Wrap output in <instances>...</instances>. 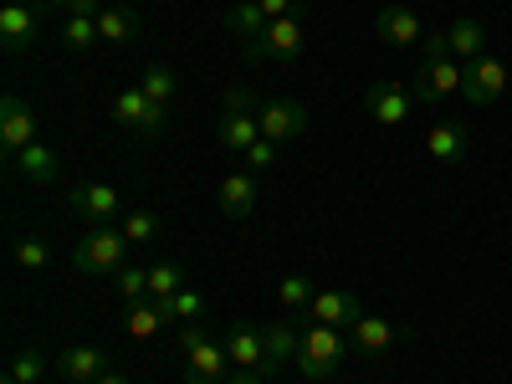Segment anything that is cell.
Returning a JSON list of instances; mask_svg holds the SVG:
<instances>
[{"mask_svg":"<svg viewBox=\"0 0 512 384\" xmlns=\"http://www.w3.org/2000/svg\"><path fill=\"white\" fill-rule=\"evenodd\" d=\"M180 354H185V364H180V374H185V384H226L231 374V354H226V344H216L210 338V328L205 323H180Z\"/></svg>","mask_w":512,"mask_h":384,"instance_id":"cell-1","label":"cell"},{"mask_svg":"<svg viewBox=\"0 0 512 384\" xmlns=\"http://www.w3.org/2000/svg\"><path fill=\"white\" fill-rule=\"evenodd\" d=\"M349 338L344 328H328V323H308L303 328V344H297V369H303L308 379H328L338 374V364L349 359Z\"/></svg>","mask_w":512,"mask_h":384,"instance_id":"cell-2","label":"cell"},{"mask_svg":"<svg viewBox=\"0 0 512 384\" xmlns=\"http://www.w3.org/2000/svg\"><path fill=\"white\" fill-rule=\"evenodd\" d=\"M123 251H128V236L123 226H93L88 236H77L72 246V267L88 272V277H113L123 267Z\"/></svg>","mask_w":512,"mask_h":384,"instance_id":"cell-3","label":"cell"},{"mask_svg":"<svg viewBox=\"0 0 512 384\" xmlns=\"http://www.w3.org/2000/svg\"><path fill=\"white\" fill-rule=\"evenodd\" d=\"M303 41H308V26H303V11L297 16H282L262 31V41L256 47H246L241 57L246 62H277V67H292L297 57H303Z\"/></svg>","mask_w":512,"mask_h":384,"instance_id":"cell-4","label":"cell"},{"mask_svg":"<svg viewBox=\"0 0 512 384\" xmlns=\"http://www.w3.org/2000/svg\"><path fill=\"white\" fill-rule=\"evenodd\" d=\"M502 88H507V67L492 52L461 62V98H466V108H492L502 98Z\"/></svg>","mask_w":512,"mask_h":384,"instance_id":"cell-5","label":"cell"},{"mask_svg":"<svg viewBox=\"0 0 512 384\" xmlns=\"http://www.w3.org/2000/svg\"><path fill=\"white\" fill-rule=\"evenodd\" d=\"M410 93H415L420 108H441L446 98L461 93V62H456V57L420 62V67H415V82H410Z\"/></svg>","mask_w":512,"mask_h":384,"instance_id":"cell-6","label":"cell"},{"mask_svg":"<svg viewBox=\"0 0 512 384\" xmlns=\"http://www.w3.org/2000/svg\"><path fill=\"white\" fill-rule=\"evenodd\" d=\"M113 123L128 128V134H139V139H159L164 134V108L144 98V88H123L113 93Z\"/></svg>","mask_w":512,"mask_h":384,"instance_id":"cell-7","label":"cell"},{"mask_svg":"<svg viewBox=\"0 0 512 384\" xmlns=\"http://www.w3.org/2000/svg\"><path fill=\"white\" fill-rule=\"evenodd\" d=\"M256 123H262V139L292 144V139L308 134V108L297 98H267L262 108H256Z\"/></svg>","mask_w":512,"mask_h":384,"instance_id":"cell-8","label":"cell"},{"mask_svg":"<svg viewBox=\"0 0 512 384\" xmlns=\"http://www.w3.org/2000/svg\"><path fill=\"white\" fill-rule=\"evenodd\" d=\"M364 113L374 123H384V128H400L415 113V93L400 88V82H390V77H379V82H369V88H364Z\"/></svg>","mask_w":512,"mask_h":384,"instance_id":"cell-9","label":"cell"},{"mask_svg":"<svg viewBox=\"0 0 512 384\" xmlns=\"http://www.w3.org/2000/svg\"><path fill=\"white\" fill-rule=\"evenodd\" d=\"M67 210L82 216L88 226H113V216L123 210V195L113 185H72L67 190Z\"/></svg>","mask_w":512,"mask_h":384,"instance_id":"cell-10","label":"cell"},{"mask_svg":"<svg viewBox=\"0 0 512 384\" xmlns=\"http://www.w3.org/2000/svg\"><path fill=\"white\" fill-rule=\"evenodd\" d=\"M256 200H262V180H256V169H231V175L216 185V205L226 221H246Z\"/></svg>","mask_w":512,"mask_h":384,"instance_id":"cell-11","label":"cell"},{"mask_svg":"<svg viewBox=\"0 0 512 384\" xmlns=\"http://www.w3.org/2000/svg\"><path fill=\"white\" fill-rule=\"evenodd\" d=\"M0 144H6V154H21V149L36 144V113L16 93L0 98Z\"/></svg>","mask_w":512,"mask_h":384,"instance_id":"cell-12","label":"cell"},{"mask_svg":"<svg viewBox=\"0 0 512 384\" xmlns=\"http://www.w3.org/2000/svg\"><path fill=\"white\" fill-rule=\"evenodd\" d=\"M41 36V11L36 6H0V47H6L11 57L31 52Z\"/></svg>","mask_w":512,"mask_h":384,"instance_id":"cell-13","label":"cell"},{"mask_svg":"<svg viewBox=\"0 0 512 384\" xmlns=\"http://www.w3.org/2000/svg\"><path fill=\"white\" fill-rule=\"evenodd\" d=\"M374 31H379L384 47H420V41H425V21L410 6H379Z\"/></svg>","mask_w":512,"mask_h":384,"instance_id":"cell-14","label":"cell"},{"mask_svg":"<svg viewBox=\"0 0 512 384\" xmlns=\"http://www.w3.org/2000/svg\"><path fill=\"white\" fill-rule=\"evenodd\" d=\"M308 318H313V323H328V328H354V323L364 318V308H359V297H354V292L323 287V292H313Z\"/></svg>","mask_w":512,"mask_h":384,"instance_id":"cell-15","label":"cell"},{"mask_svg":"<svg viewBox=\"0 0 512 384\" xmlns=\"http://www.w3.org/2000/svg\"><path fill=\"white\" fill-rule=\"evenodd\" d=\"M425 154H431L436 164H461L466 154H472V128L456 123V118H441L431 134H425Z\"/></svg>","mask_w":512,"mask_h":384,"instance_id":"cell-16","label":"cell"},{"mask_svg":"<svg viewBox=\"0 0 512 384\" xmlns=\"http://www.w3.org/2000/svg\"><path fill=\"white\" fill-rule=\"evenodd\" d=\"M297 344H303V328L297 323H287V318H277L272 328H262V349H267V379H277L287 364H297Z\"/></svg>","mask_w":512,"mask_h":384,"instance_id":"cell-17","label":"cell"},{"mask_svg":"<svg viewBox=\"0 0 512 384\" xmlns=\"http://www.w3.org/2000/svg\"><path fill=\"white\" fill-rule=\"evenodd\" d=\"M405 338V328H395L390 318H359L354 328H349V344H354V354H369V359H379V354H390L395 344Z\"/></svg>","mask_w":512,"mask_h":384,"instance_id":"cell-18","label":"cell"},{"mask_svg":"<svg viewBox=\"0 0 512 384\" xmlns=\"http://www.w3.org/2000/svg\"><path fill=\"white\" fill-rule=\"evenodd\" d=\"M57 374H62V384H93L108 374V354L98 344H77V349L57 354Z\"/></svg>","mask_w":512,"mask_h":384,"instance_id":"cell-19","label":"cell"},{"mask_svg":"<svg viewBox=\"0 0 512 384\" xmlns=\"http://www.w3.org/2000/svg\"><path fill=\"white\" fill-rule=\"evenodd\" d=\"M11 169L21 180H31V185H57L62 180V159L47 149V144H31V149H21V154H11Z\"/></svg>","mask_w":512,"mask_h":384,"instance_id":"cell-20","label":"cell"},{"mask_svg":"<svg viewBox=\"0 0 512 384\" xmlns=\"http://www.w3.org/2000/svg\"><path fill=\"white\" fill-rule=\"evenodd\" d=\"M221 21H226V31L236 36V47H241V52H246V47H256V41H262V31L272 26V21H267V11L256 6V0H236V6H226V16H221Z\"/></svg>","mask_w":512,"mask_h":384,"instance_id":"cell-21","label":"cell"},{"mask_svg":"<svg viewBox=\"0 0 512 384\" xmlns=\"http://www.w3.org/2000/svg\"><path fill=\"white\" fill-rule=\"evenodd\" d=\"M226 354L236 369H251V374H262L267 369V349H262V328H251V323H236L226 333Z\"/></svg>","mask_w":512,"mask_h":384,"instance_id":"cell-22","label":"cell"},{"mask_svg":"<svg viewBox=\"0 0 512 384\" xmlns=\"http://www.w3.org/2000/svg\"><path fill=\"white\" fill-rule=\"evenodd\" d=\"M139 31H144V16L134 6H103L98 36L108 41V47H128V41H139Z\"/></svg>","mask_w":512,"mask_h":384,"instance_id":"cell-23","label":"cell"},{"mask_svg":"<svg viewBox=\"0 0 512 384\" xmlns=\"http://www.w3.org/2000/svg\"><path fill=\"white\" fill-rule=\"evenodd\" d=\"M216 139H221L231 154H246L256 139H262V123H256V113H221Z\"/></svg>","mask_w":512,"mask_h":384,"instance_id":"cell-24","label":"cell"},{"mask_svg":"<svg viewBox=\"0 0 512 384\" xmlns=\"http://www.w3.org/2000/svg\"><path fill=\"white\" fill-rule=\"evenodd\" d=\"M446 31H451V57L472 62V57H482V52H487V26H482L477 16H456Z\"/></svg>","mask_w":512,"mask_h":384,"instance_id":"cell-25","label":"cell"},{"mask_svg":"<svg viewBox=\"0 0 512 384\" xmlns=\"http://www.w3.org/2000/svg\"><path fill=\"white\" fill-rule=\"evenodd\" d=\"M180 287H190L185 262H175V256H169V262H154V267H149V297H154V303H169Z\"/></svg>","mask_w":512,"mask_h":384,"instance_id":"cell-26","label":"cell"},{"mask_svg":"<svg viewBox=\"0 0 512 384\" xmlns=\"http://www.w3.org/2000/svg\"><path fill=\"white\" fill-rule=\"evenodd\" d=\"M139 88H144V98H149V103L169 108V103H175V93H180V77H175V67L154 62V67H149V72L139 77Z\"/></svg>","mask_w":512,"mask_h":384,"instance_id":"cell-27","label":"cell"},{"mask_svg":"<svg viewBox=\"0 0 512 384\" xmlns=\"http://www.w3.org/2000/svg\"><path fill=\"white\" fill-rule=\"evenodd\" d=\"M98 41H103V36H98V16H67V26H62V47H67V52L82 57V52H93Z\"/></svg>","mask_w":512,"mask_h":384,"instance_id":"cell-28","label":"cell"},{"mask_svg":"<svg viewBox=\"0 0 512 384\" xmlns=\"http://www.w3.org/2000/svg\"><path fill=\"white\" fill-rule=\"evenodd\" d=\"M164 308V318L169 323H200L205 318V292H195V287H180L169 303H159Z\"/></svg>","mask_w":512,"mask_h":384,"instance_id":"cell-29","label":"cell"},{"mask_svg":"<svg viewBox=\"0 0 512 384\" xmlns=\"http://www.w3.org/2000/svg\"><path fill=\"white\" fill-rule=\"evenodd\" d=\"M313 277H303V272H292V277H282L277 282V303L287 308V313H308V303H313Z\"/></svg>","mask_w":512,"mask_h":384,"instance_id":"cell-30","label":"cell"},{"mask_svg":"<svg viewBox=\"0 0 512 384\" xmlns=\"http://www.w3.org/2000/svg\"><path fill=\"white\" fill-rule=\"evenodd\" d=\"M123 236H128V246H149V241L159 236V216H154L149 205L123 210Z\"/></svg>","mask_w":512,"mask_h":384,"instance_id":"cell-31","label":"cell"},{"mask_svg":"<svg viewBox=\"0 0 512 384\" xmlns=\"http://www.w3.org/2000/svg\"><path fill=\"white\" fill-rule=\"evenodd\" d=\"M169 318H164V308L154 303V297H144V303H128V333L134 338H149V333H159Z\"/></svg>","mask_w":512,"mask_h":384,"instance_id":"cell-32","label":"cell"},{"mask_svg":"<svg viewBox=\"0 0 512 384\" xmlns=\"http://www.w3.org/2000/svg\"><path fill=\"white\" fill-rule=\"evenodd\" d=\"M113 287H118V297H123V303H144V297H149V267H118L113 272Z\"/></svg>","mask_w":512,"mask_h":384,"instance_id":"cell-33","label":"cell"},{"mask_svg":"<svg viewBox=\"0 0 512 384\" xmlns=\"http://www.w3.org/2000/svg\"><path fill=\"white\" fill-rule=\"evenodd\" d=\"M47 369H52V359L41 354V349H26V354L11 359V374H16L21 384H41V379H47Z\"/></svg>","mask_w":512,"mask_h":384,"instance_id":"cell-34","label":"cell"},{"mask_svg":"<svg viewBox=\"0 0 512 384\" xmlns=\"http://www.w3.org/2000/svg\"><path fill=\"white\" fill-rule=\"evenodd\" d=\"M16 267H21V272H47V267H52V246L36 241V236H31V241H16Z\"/></svg>","mask_w":512,"mask_h":384,"instance_id":"cell-35","label":"cell"},{"mask_svg":"<svg viewBox=\"0 0 512 384\" xmlns=\"http://www.w3.org/2000/svg\"><path fill=\"white\" fill-rule=\"evenodd\" d=\"M277 149H282V144H272V139H256V144H251L241 159H246V169H256V175H262V169H272V164H277Z\"/></svg>","mask_w":512,"mask_h":384,"instance_id":"cell-36","label":"cell"},{"mask_svg":"<svg viewBox=\"0 0 512 384\" xmlns=\"http://www.w3.org/2000/svg\"><path fill=\"white\" fill-rule=\"evenodd\" d=\"M436 57H451V31H425V41H420V62H436Z\"/></svg>","mask_w":512,"mask_h":384,"instance_id":"cell-37","label":"cell"},{"mask_svg":"<svg viewBox=\"0 0 512 384\" xmlns=\"http://www.w3.org/2000/svg\"><path fill=\"white\" fill-rule=\"evenodd\" d=\"M262 103H256L251 88H226V113H256Z\"/></svg>","mask_w":512,"mask_h":384,"instance_id":"cell-38","label":"cell"},{"mask_svg":"<svg viewBox=\"0 0 512 384\" xmlns=\"http://www.w3.org/2000/svg\"><path fill=\"white\" fill-rule=\"evenodd\" d=\"M256 6L267 11V21H282V16H297V6L292 0H256Z\"/></svg>","mask_w":512,"mask_h":384,"instance_id":"cell-39","label":"cell"},{"mask_svg":"<svg viewBox=\"0 0 512 384\" xmlns=\"http://www.w3.org/2000/svg\"><path fill=\"white\" fill-rule=\"evenodd\" d=\"M103 6H108V0H72L67 16H103Z\"/></svg>","mask_w":512,"mask_h":384,"instance_id":"cell-40","label":"cell"},{"mask_svg":"<svg viewBox=\"0 0 512 384\" xmlns=\"http://www.w3.org/2000/svg\"><path fill=\"white\" fill-rule=\"evenodd\" d=\"M226 384H267V374H251V369H236Z\"/></svg>","mask_w":512,"mask_h":384,"instance_id":"cell-41","label":"cell"},{"mask_svg":"<svg viewBox=\"0 0 512 384\" xmlns=\"http://www.w3.org/2000/svg\"><path fill=\"white\" fill-rule=\"evenodd\" d=\"M93 384H134V379H128V374H118V369H108L103 379H93Z\"/></svg>","mask_w":512,"mask_h":384,"instance_id":"cell-42","label":"cell"},{"mask_svg":"<svg viewBox=\"0 0 512 384\" xmlns=\"http://www.w3.org/2000/svg\"><path fill=\"white\" fill-rule=\"evenodd\" d=\"M41 6H62V11H67V6H72V0H41Z\"/></svg>","mask_w":512,"mask_h":384,"instance_id":"cell-43","label":"cell"},{"mask_svg":"<svg viewBox=\"0 0 512 384\" xmlns=\"http://www.w3.org/2000/svg\"><path fill=\"white\" fill-rule=\"evenodd\" d=\"M6 6H31V0H6Z\"/></svg>","mask_w":512,"mask_h":384,"instance_id":"cell-44","label":"cell"},{"mask_svg":"<svg viewBox=\"0 0 512 384\" xmlns=\"http://www.w3.org/2000/svg\"><path fill=\"white\" fill-rule=\"evenodd\" d=\"M41 384H47V379H41Z\"/></svg>","mask_w":512,"mask_h":384,"instance_id":"cell-45","label":"cell"}]
</instances>
